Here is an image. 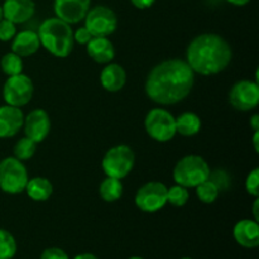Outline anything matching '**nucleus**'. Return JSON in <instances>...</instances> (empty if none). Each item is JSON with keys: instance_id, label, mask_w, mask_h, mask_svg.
Wrapping results in <instances>:
<instances>
[{"instance_id": "ea45409f", "label": "nucleus", "mask_w": 259, "mask_h": 259, "mask_svg": "<svg viewBox=\"0 0 259 259\" xmlns=\"http://www.w3.org/2000/svg\"><path fill=\"white\" fill-rule=\"evenodd\" d=\"M129 259H144V258H142V257H131Z\"/></svg>"}, {"instance_id": "f8f14e48", "label": "nucleus", "mask_w": 259, "mask_h": 259, "mask_svg": "<svg viewBox=\"0 0 259 259\" xmlns=\"http://www.w3.org/2000/svg\"><path fill=\"white\" fill-rule=\"evenodd\" d=\"M23 129L25 137L34 141L37 144L40 143L47 138L51 132L50 115L43 109H34L27 116H24Z\"/></svg>"}, {"instance_id": "4be33fe9", "label": "nucleus", "mask_w": 259, "mask_h": 259, "mask_svg": "<svg viewBox=\"0 0 259 259\" xmlns=\"http://www.w3.org/2000/svg\"><path fill=\"white\" fill-rule=\"evenodd\" d=\"M123 190L124 187L121 184V180L106 176L101 181L100 187H99V194L105 202H115L121 197Z\"/></svg>"}, {"instance_id": "423d86ee", "label": "nucleus", "mask_w": 259, "mask_h": 259, "mask_svg": "<svg viewBox=\"0 0 259 259\" xmlns=\"http://www.w3.org/2000/svg\"><path fill=\"white\" fill-rule=\"evenodd\" d=\"M29 180L27 167L22 161L13 157L0 161V190L5 194H22Z\"/></svg>"}, {"instance_id": "c85d7f7f", "label": "nucleus", "mask_w": 259, "mask_h": 259, "mask_svg": "<svg viewBox=\"0 0 259 259\" xmlns=\"http://www.w3.org/2000/svg\"><path fill=\"white\" fill-rule=\"evenodd\" d=\"M14 23H12L10 20L3 18L0 20V40L2 42H9L14 38V35L17 34V28H15Z\"/></svg>"}, {"instance_id": "4c0bfd02", "label": "nucleus", "mask_w": 259, "mask_h": 259, "mask_svg": "<svg viewBox=\"0 0 259 259\" xmlns=\"http://www.w3.org/2000/svg\"><path fill=\"white\" fill-rule=\"evenodd\" d=\"M258 205H259V200L257 199L254 201V205H253V214H254V220H259V215H258Z\"/></svg>"}, {"instance_id": "2f4dec72", "label": "nucleus", "mask_w": 259, "mask_h": 259, "mask_svg": "<svg viewBox=\"0 0 259 259\" xmlns=\"http://www.w3.org/2000/svg\"><path fill=\"white\" fill-rule=\"evenodd\" d=\"M91 38H93V34L89 32L88 28L86 27H81V28H78L76 32H73V40H75V42H77L78 45L86 46L89 42H90Z\"/></svg>"}, {"instance_id": "dca6fc26", "label": "nucleus", "mask_w": 259, "mask_h": 259, "mask_svg": "<svg viewBox=\"0 0 259 259\" xmlns=\"http://www.w3.org/2000/svg\"><path fill=\"white\" fill-rule=\"evenodd\" d=\"M233 237L243 248L253 249L259 245V224L254 219H242L234 225Z\"/></svg>"}, {"instance_id": "a878e982", "label": "nucleus", "mask_w": 259, "mask_h": 259, "mask_svg": "<svg viewBox=\"0 0 259 259\" xmlns=\"http://www.w3.org/2000/svg\"><path fill=\"white\" fill-rule=\"evenodd\" d=\"M196 195L199 197V200L204 204H212V202L217 201L218 196H219V189L210 181L209 179L206 181L201 182L200 185H197L196 187Z\"/></svg>"}, {"instance_id": "aec40b11", "label": "nucleus", "mask_w": 259, "mask_h": 259, "mask_svg": "<svg viewBox=\"0 0 259 259\" xmlns=\"http://www.w3.org/2000/svg\"><path fill=\"white\" fill-rule=\"evenodd\" d=\"M24 191H27V195L37 202L47 201L53 192V185L46 177H33L28 180V184L25 186Z\"/></svg>"}, {"instance_id": "ddd939ff", "label": "nucleus", "mask_w": 259, "mask_h": 259, "mask_svg": "<svg viewBox=\"0 0 259 259\" xmlns=\"http://www.w3.org/2000/svg\"><path fill=\"white\" fill-rule=\"evenodd\" d=\"M91 0H55L53 10L56 17L68 24H76L85 19Z\"/></svg>"}, {"instance_id": "cd10ccee", "label": "nucleus", "mask_w": 259, "mask_h": 259, "mask_svg": "<svg viewBox=\"0 0 259 259\" xmlns=\"http://www.w3.org/2000/svg\"><path fill=\"white\" fill-rule=\"evenodd\" d=\"M209 180L219 189V191H225L230 186L229 175L224 169H217L214 172H210Z\"/></svg>"}, {"instance_id": "5701e85b", "label": "nucleus", "mask_w": 259, "mask_h": 259, "mask_svg": "<svg viewBox=\"0 0 259 259\" xmlns=\"http://www.w3.org/2000/svg\"><path fill=\"white\" fill-rule=\"evenodd\" d=\"M0 67H2V71L8 77L9 76L19 75V73L23 72V60L20 56L10 51V52L5 53L2 57Z\"/></svg>"}, {"instance_id": "9b49d317", "label": "nucleus", "mask_w": 259, "mask_h": 259, "mask_svg": "<svg viewBox=\"0 0 259 259\" xmlns=\"http://www.w3.org/2000/svg\"><path fill=\"white\" fill-rule=\"evenodd\" d=\"M229 103L237 110L250 111L259 104V85L257 81L240 80L229 91Z\"/></svg>"}, {"instance_id": "9d476101", "label": "nucleus", "mask_w": 259, "mask_h": 259, "mask_svg": "<svg viewBox=\"0 0 259 259\" xmlns=\"http://www.w3.org/2000/svg\"><path fill=\"white\" fill-rule=\"evenodd\" d=\"M85 27L93 37H109L118 28V17L110 8L98 5L89 9L85 17Z\"/></svg>"}, {"instance_id": "2eb2a0df", "label": "nucleus", "mask_w": 259, "mask_h": 259, "mask_svg": "<svg viewBox=\"0 0 259 259\" xmlns=\"http://www.w3.org/2000/svg\"><path fill=\"white\" fill-rule=\"evenodd\" d=\"M2 9L3 18L14 24H22L34 15L35 4L33 0H5Z\"/></svg>"}, {"instance_id": "412c9836", "label": "nucleus", "mask_w": 259, "mask_h": 259, "mask_svg": "<svg viewBox=\"0 0 259 259\" xmlns=\"http://www.w3.org/2000/svg\"><path fill=\"white\" fill-rule=\"evenodd\" d=\"M201 131V119L192 111L182 113L176 118V133L184 137L196 136Z\"/></svg>"}, {"instance_id": "58836bf2", "label": "nucleus", "mask_w": 259, "mask_h": 259, "mask_svg": "<svg viewBox=\"0 0 259 259\" xmlns=\"http://www.w3.org/2000/svg\"><path fill=\"white\" fill-rule=\"evenodd\" d=\"M3 19V9H2V5H0V20Z\"/></svg>"}, {"instance_id": "72a5a7b5", "label": "nucleus", "mask_w": 259, "mask_h": 259, "mask_svg": "<svg viewBox=\"0 0 259 259\" xmlns=\"http://www.w3.org/2000/svg\"><path fill=\"white\" fill-rule=\"evenodd\" d=\"M250 126H252V129L254 132L259 131V115L258 114H254V115L252 116V119H250Z\"/></svg>"}, {"instance_id": "a211bd4d", "label": "nucleus", "mask_w": 259, "mask_h": 259, "mask_svg": "<svg viewBox=\"0 0 259 259\" xmlns=\"http://www.w3.org/2000/svg\"><path fill=\"white\" fill-rule=\"evenodd\" d=\"M86 47L88 55L96 63L106 65L115 57V48L108 37H93Z\"/></svg>"}, {"instance_id": "f03ea898", "label": "nucleus", "mask_w": 259, "mask_h": 259, "mask_svg": "<svg viewBox=\"0 0 259 259\" xmlns=\"http://www.w3.org/2000/svg\"><path fill=\"white\" fill-rule=\"evenodd\" d=\"M232 47L222 35L204 33L189 43L185 61L195 73L212 76L224 71L232 62Z\"/></svg>"}, {"instance_id": "7c9ffc66", "label": "nucleus", "mask_w": 259, "mask_h": 259, "mask_svg": "<svg viewBox=\"0 0 259 259\" xmlns=\"http://www.w3.org/2000/svg\"><path fill=\"white\" fill-rule=\"evenodd\" d=\"M39 259H70V257H68L67 253L63 249H61V248L52 247L43 250Z\"/></svg>"}, {"instance_id": "20e7f679", "label": "nucleus", "mask_w": 259, "mask_h": 259, "mask_svg": "<svg viewBox=\"0 0 259 259\" xmlns=\"http://www.w3.org/2000/svg\"><path fill=\"white\" fill-rule=\"evenodd\" d=\"M211 172L209 163L197 154H189L180 159L174 168V180L177 185L187 187H196L209 179Z\"/></svg>"}, {"instance_id": "393cba45", "label": "nucleus", "mask_w": 259, "mask_h": 259, "mask_svg": "<svg viewBox=\"0 0 259 259\" xmlns=\"http://www.w3.org/2000/svg\"><path fill=\"white\" fill-rule=\"evenodd\" d=\"M35 151H37V143L30 138H28V137H24V138H20L15 143L13 154H14L15 158L24 162L32 158L35 154Z\"/></svg>"}, {"instance_id": "c9c22d12", "label": "nucleus", "mask_w": 259, "mask_h": 259, "mask_svg": "<svg viewBox=\"0 0 259 259\" xmlns=\"http://www.w3.org/2000/svg\"><path fill=\"white\" fill-rule=\"evenodd\" d=\"M227 2L233 5H237V7H244V5H247L250 0H227Z\"/></svg>"}, {"instance_id": "f257e3e1", "label": "nucleus", "mask_w": 259, "mask_h": 259, "mask_svg": "<svg viewBox=\"0 0 259 259\" xmlns=\"http://www.w3.org/2000/svg\"><path fill=\"white\" fill-rule=\"evenodd\" d=\"M195 83V72L185 60L172 58L154 66L147 76L146 94L158 105H175L184 100Z\"/></svg>"}, {"instance_id": "473e14b6", "label": "nucleus", "mask_w": 259, "mask_h": 259, "mask_svg": "<svg viewBox=\"0 0 259 259\" xmlns=\"http://www.w3.org/2000/svg\"><path fill=\"white\" fill-rule=\"evenodd\" d=\"M131 2L138 9H148L154 4L156 0H131Z\"/></svg>"}, {"instance_id": "e433bc0d", "label": "nucleus", "mask_w": 259, "mask_h": 259, "mask_svg": "<svg viewBox=\"0 0 259 259\" xmlns=\"http://www.w3.org/2000/svg\"><path fill=\"white\" fill-rule=\"evenodd\" d=\"M258 142H259V131L254 132V136H253V146H254V151L257 152V153L259 152Z\"/></svg>"}, {"instance_id": "f3484780", "label": "nucleus", "mask_w": 259, "mask_h": 259, "mask_svg": "<svg viewBox=\"0 0 259 259\" xmlns=\"http://www.w3.org/2000/svg\"><path fill=\"white\" fill-rule=\"evenodd\" d=\"M100 83L109 93H118L126 83V71L119 63H106L101 70Z\"/></svg>"}, {"instance_id": "4468645a", "label": "nucleus", "mask_w": 259, "mask_h": 259, "mask_svg": "<svg viewBox=\"0 0 259 259\" xmlns=\"http://www.w3.org/2000/svg\"><path fill=\"white\" fill-rule=\"evenodd\" d=\"M24 123V114L17 106H0V138H10L19 133Z\"/></svg>"}, {"instance_id": "f704fd0d", "label": "nucleus", "mask_w": 259, "mask_h": 259, "mask_svg": "<svg viewBox=\"0 0 259 259\" xmlns=\"http://www.w3.org/2000/svg\"><path fill=\"white\" fill-rule=\"evenodd\" d=\"M73 259H99L95 254H91V253H81L77 254Z\"/></svg>"}, {"instance_id": "0eeeda50", "label": "nucleus", "mask_w": 259, "mask_h": 259, "mask_svg": "<svg viewBox=\"0 0 259 259\" xmlns=\"http://www.w3.org/2000/svg\"><path fill=\"white\" fill-rule=\"evenodd\" d=\"M144 128L147 134L156 142H169L176 136V118L168 110L154 108L146 115Z\"/></svg>"}, {"instance_id": "39448f33", "label": "nucleus", "mask_w": 259, "mask_h": 259, "mask_svg": "<svg viewBox=\"0 0 259 259\" xmlns=\"http://www.w3.org/2000/svg\"><path fill=\"white\" fill-rule=\"evenodd\" d=\"M136 164V154L126 144H118L109 149L101 161V168L108 177L123 180Z\"/></svg>"}, {"instance_id": "b1692460", "label": "nucleus", "mask_w": 259, "mask_h": 259, "mask_svg": "<svg viewBox=\"0 0 259 259\" xmlns=\"http://www.w3.org/2000/svg\"><path fill=\"white\" fill-rule=\"evenodd\" d=\"M17 240L7 229L0 228V259H13L17 254Z\"/></svg>"}, {"instance_id": "a19ab883", "label": "nucleus", "mask_w": 259, "mask_h": 259, "mask_svg": "<svg viewBox=\"0 0 259 259\" xmlns=\"http://www.w3.org/2000/svg\"><path fill=\"white\" fill-rule=\"evenodd\" d=\"M181 259H194V258H190V257H184V258H181Z\"/></svg>"}, {"instance_id": "7ed1b4c3", "label": "nucleus", "mask_w": 259, "mask_h": 259, "mask_svg": "<svg viewBox=\"0 0 259 259\" xmlns=\"http://www.w3.org/2000/svg\"><path fill=\"white\" fill-rule=\"evenodd\" d=\"M38 38L40 46L51 55L58 58H65L72 52L75 40L71 24L63 22L60 18H48L38 28Z\"/></svg>"}, {"instance_id": "c756f323", "label": "nucleus", "mask_w": 259, "mask_h": 259, "mask_svg": "<svg viewBox=\"0 0 259 259\" xmlns=\"http://www.w3.org/2000/svg\"><path fill=\"white\" fill-rule=\"evenodd\" d=\"M245 190L252 196H259V168H254L245 180Z\"/></svg>"}, {"instance_id": "6ab92c4d", "label": "nucleus", "mask_w": 259, "mask_h": 259, "mask_svg": "<svg viewBox=\"0 0 259 259\" xmlns=\"http://www.w3.org/2000/svg\"><path fill=\"white\" fill-rule=\"evenodd\" d=\"M40 47L39 38L34 30H22L17 33L12 39V52L17 53L20 57H29L34 55Z\"/></svg>"}, {"instance_id": "bb28decb", "label": "nucleus", "mask_w": 259, "mask_h": 259, "mask_svg": "<svg viewBox=\"0 0 259 259\" xmlns=\"http://www.w3.org/2000/svg\"><path fill=\"white\" fill-rule=\"evenodd\" d=\"M190 199V192L187 187L181 185H175L167 190V202L176 207H182L187 204Z\"/></svg>"}, {"instance_id": "1a4fd4ad", "label": "nucleus", "mask_w": 259, "mask_h": 259, "mask_svg": "<svg viewBox=\"0 0 259 259\" xmlns=\"http://www.w3.org/2000/svg\"><path fill=\"white\" fill-rule=\"evenodd\" d=\"M167 186L159 181L144 184L137 191L134 202L141 211L153 214L163 209L167 204Z\"/></svg>"}, {"instance_id": "6e6552de", "label": "nucleus", "mask_w": 259, "mask_h": 259, "mask_svg": "<svg viewBox=\"0 0 259 259\" xmlns=\"http://www.w3.org/2000/svg\"><path fill=\"white\" fill-rule=\"evenodd\" d=\"M34 85L29 76L24 73L9 76L3 86V99L5 104L17 108L27 105L33 98Z\"/></svg>"}]
</instances>
